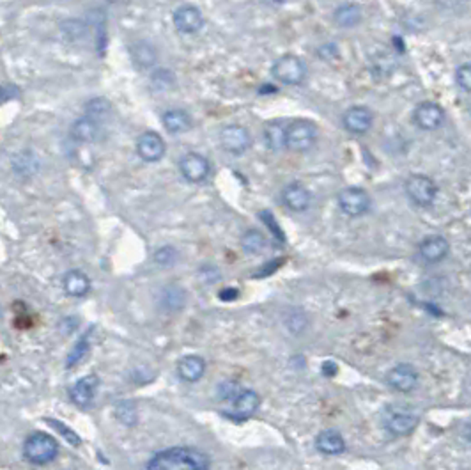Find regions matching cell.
<instances>
[{
	"label": "cell",
	"instance_id": "cell-1",
	"mask_svg": "<svg viewBox=\"0 0 471 470\" xmlns=\"http://www.w3.org/2000/svg\"><path fill=\"white\" fill-rule=\"evenodd\" d=\"M146 470H210V460L192 447H172L154 454Z\"/></svg>",
	"mask_w": 471,
	"mask_h": 470
},
{
	"label": "cell",
	"instance_id": "cell-2",
	"mask_svg": "<svg viewBox=\"0 0 471 470\" xmlns=\"http://www.w3.org/2000/svg\"><path fill=\"white\" fill-rule=\"evenodd\" d=\"M420 422L418 412L404 403L388 405L383 412V426L395 437L411 435Z\"/></svg>",
	"mask_w": 471,
	"mask_h": 470
},
{
	"label": "cell",
	"instance_id": "cell-3",
	"mask_svg": "<svg viewBox=\"0 0 471 470\" xmlns=\"http://www.w3.org/2000/svg\"><path fill=\"white\" fill-rule=\"evenodd\" d=\"M59 454V444L48 433H32L23 446V456L34 465H46Z\"/></svg>",
	"mask_w": 471,
	"mask_h": 470
},
{
	"label": "cell",
	"instance_id": "cell-4",
	"mask_svg": "<svg viewBox=\"0 0 471 470\" xmlns=\"http://www.w3.org/2000/svg\"><path fill=\"white\" fill-rule=\"evenodd\" d=\"M271 73L273 77H275V80H278L280 84L300 85L303 84L305 78H307L308 68L301 57L287 53V55L278 57V59L273 63Z\"/></svg>",
	"mask_w": 471,
	"mask_h": 470
},
{
	"label": "cell",
	"instance_id": "cell-5",
	"mask_svg": "<svg viewBox=\"0 0 471 470\" xmlns=\"http://www.w3.org/2000/svg\"><path fill=\"white\" fill-rule=\"evenodd\" d=\"M318 141V127L312 121L298 119L287 127V149L305 153Z\"/></svg>",
	"mask_w": 471,
	"mask_h": 470
},
{
	"label": "cell",
	"instance_id": "cell-6",
	"mask_svg": "<svg viewBox=\"0 0 471 470\" xmlns=\"http://www.w3.org/2000/svg\"><path fill=\"white\" fill-rule=\"evenodd\" d=\"M406 196L409 197L411 203H415L416 206L427 208L436 201L438 196V186L429 176L423 174H413L406 179Z\"/></svg>",
	"mask_w": 471,
	"mask_h": 470
},
{
	"label": "cell",
	"instance_id": "cell-7",
	"mask_svg": "<svg viewBox=\"0 0 471 470\" xmlns=\"http://www.w3.org/2000/svg\"><path fill=\"white\" fill-rule=\"evenodd\" d=\"M220 146L224 151L234 156H241L247 153L251 146L250 132L239 124H229L220 130Z\"/></svg>",
	"mask_w": 471,
	"mask_h": 470
},
{
	"label": "cell",
	"instance_id": "cell-8",
	"mask_svg": "<svg viewBox=\"0 0 471 470\" xmlns=\"http://www.w3.org/2000/svg\"><path fill=\"white\" fill-rule=\"evenodd\" d=\"M339 206L347 217H362L370 210V196L363 188L350 186L339 193Z\"/></svg>",
	"mask_w": 471,
	"mask_h": 470
},
{
	"label": "cell",
	"instance_id": "cell-9",
	"mask_svg": "<svg viewBox=\"0 0 471 470\" xmlns=\"http://www.w3.org/2000/svg\"><path fill=\"white\" fill-rule=\"evenodd\" d=\"M179 171L188 183L206 181L211 172V164L204 155L199 153H186L179 161Z\"/></svg>",
	"mask_w": 471,
	"mask_h": 470
},
{
	"label": "cell",
	"instance_id": "cell-10",
	"mask_svg": "<svg viewBox=\"0 0 471 470\" xmlns=\"http://www.w3.org/2000/svg\"><path fill=\"white\" fill-rule=\"evenodd\" d=\"M165 151H167V146H165L161 135L156 134V132H144L136 139V155L147 164L160 161L165 156Z\"/></svg>",
	"mask_w": 471,
	"mask_h": 470
},
{
	"label": "cell",
	"instance_id": "cell-11",
	"mask_svg": "<svg viewBox=\"0 0 471 470\" xmlns=\"http://www.w3.org/2000/svg\"><path fill=\"white\" fill-rule=\"evenodd\" d=\"M174 27L181 34H195L204 27V14L202 11L192 4L179 6L174 11Z\"/></svg>",
	"mask_w": 471,
	"mask_h": 470
},
{
	"label": "cell",
	"instance_id": "cell-12",
	"mask_svg": "<svg viewBox=\"0 0 471 470\" xmlns=\"http://www.w3.org/2000/svg\"><path fill=\"white\" fill-rule=\"evenodd\" d=\"M413 121L420 130H438L445 121V110L434 102H422L413 112Z\"/></svg>",
	"mask_w": 471,
	"mask_h": 470
},
{
	"label": "cell",
	"instance_id": "cell-13",
	"mask_svg": "<svg viewBox=\"0 0 471 470\" xmlns=\"http://www.w3.org/2000/svg\"><path fill=\"white\" fill-rule=\"evenodd\" d=\"M227 403L229 408L225 414H227L229 417L247 419L250 417V415H254V412L257 410L259 405H261V400H259L257 392H254V390L241 389L231 401H227Z\"/></svg>",
	"mask_w": 471,
	"mask_h": 470
},
{
	"label": "cell",
	"instance_id": "cell-14",
	"mask_svg": "<svg viewBox=\"0 0 471 470\" xmlns=\"http://www.w3.org/2000/svg\"><path fill=\"white\" fill-rule=\"evenodd\" d=\"M386 383L397 392H411L418 383V373L411 364H399L388 371Z\"/></svg>",
	"mask_w": 471,
	"mask_h": 470
},
{
	"label": "cell",
	"instance_id": "cell-15",
	"mask_svg": "<svg viewBox=\"0 0 471 470\" xmlns=\"http://www.w3.org/2000/svg\"><path fill=\"white\" fill-rule=\"evenodd\" d=\"M448 252H450V243H448L447 238L440 235L427 236L418 245V256L429 265L443 261L448 256Z\"/></svg>",
	"mask_w": 471,
	"mask_h": 470
},
{
	"label": "cell",
	"instance_id": "cell-16",
	"mask_svg": "<svg viewBox=\"0 0 471 470\" xmlns=\"http://www.w3.org/2000/svg\"><path fill=\"white\" fill-rule=\"evenodd\" d=\"M342 123H344V128H346L347 132H351V134H356V135H362V134H367V132L372 128L374 116H372V112L367 109V107L356 105V107H351V109L346 110V114H344V117H342Z\"/></svg>",
	"mask_w": 471,
	"mask_h": 470
},
{
	"label": "cell",
	"instance_id": "cell-17",
	"mask_svg": "<svg viewBox=\"0 0 471 470\" xmlns=\"http://www.w3.org/2000/svg\"><path fill=\"white\" fill-rule=\"evenodd\" d=\"M98 376L89 375L85 378L78 380L77 383H73V387L70 389V397L77 407L87 408L89 405L94 400V394L98 390Z\"/></svg>",
	"mask_w": 471,
	"mask_h": 470
},
{
	"label": "cell",
	"instance_id": "cell-18",
	"mask_svg": "<svg viewBox=\"0 0 471 470\" xmlns=\"http://www.w3.org/2000/svg\"><path fill=\"white\" fill-rule=\"evenodd\" d=\"M282 201L291 211H305L310 206L312 196L308 188L301 183H289L282 190Z\"/></svg>",
	"mask_w": 471,
	"mask_h": 470
},
{
	"label": "cell",
	"instance_id": "cell-19",
	"mask_svg": "<svg viewBox=\"0 0 471 470\" xmlns=\"http://www.w3.org/2000/svg\"><path fill=\"white\" fill-rule=\"evenodd\" d=\"M70 134L77 142H87V144H91V142H98L99 139H102L103 127L98 121L84 116L71 124Z\"/></svg>",
	"mask_w": 471,
	"mask_h": 470
},
{
	"label": "cell",
	"instance_id": "cell-20",
	"mask_svg": "<svg viewBox=\"0 0 471 470\" xmlns=\"http://www.w3.org/2000/svg\"><path fill=\"white\" fill-rule=\"evenodd\" d=\"M315 447L319 453L335 456V454H342L346 451V440L337 429H325L315 439Z\"/></svg>",
	"mask_w": 471,
	"mask_h": 470
},
{
	"label": "cell",
	"instance_id": "cell-21",
	"mask_svg": "<svg viewBox=\"0 0 471 470\" xmlns=\"http://www.w3.org/2000/svg\"><path fill=\"white\" fill-rule=\"evenodd\" d=\"M204 371H206V362L202 357H197V355H186L179 360L178 364V373L185 382H199L202 378Z\"/></svg>",
	"mask_w": 471,
	"mask_h": 470
},
{
	"label": "cell",
	"instance_id": "cell-22",
	"mask_svg": "<svg viewBox=\"0 0 471 470\" xmlns=\"http://www.w3.org/2000/svg\"><path fill=\"white\" fill-rule=\"evenodd\" d=\"M161 123L168 134H185L192 128V117L183 109H168L161 116Z\"/></svg>",
	"mask_w": 471,
	"mask_h": 470
},
{
	"label": "cell",
	"instance_id": "cell-23",
	"mask_svg": "<svg viewBox=\"0 0 471 470\" xmlns=\"http://www.w3.org/2000/svg\"><path fill=\"white\" fill-rule=\"evenodd\" d=\"M64 292L67 293L70 297H75V299H80V297H85L91 289V281H89L87 275L80 270H71L64 275Z\"/></svg>",
	"mask_w": 471,
	"mask_h": 470
},
{
	"label": "cell",
	"instance_id": "cell-24",
	"mask_svg": "<svg viewBox=\"0 0 471 470\" xmlns=\"http://www.w3.org/2000/svg\"><path fill=\"white\" fill-rule=\"evenodd\" d=\"M264 141L271 151H282L287 148V127L280 121L266 124L264 128Z\"/></svg>",
	"mask_w": 471,
	"mask_h": 470
},
{
	"label": "cell",
	"instance_id": "cell-25",
	"mask_svg": "<svg viewBox=\"0 0 471 470\" xmlns=\"http://www.w3.org/2000/svg\"><path fill=\"white\" fill-rule=\"evenodd\" d=\"M112 103L107 98H92L85 103V116L102 124L112 117Z\"/></svg>",
	"mask_w": 471,
	"mask_h": 470
},
{
	"label": "cell",
	"instance_id": "cell-26",
	"mask_svg": "<svg viewBox=\"0 0 471 470\" xmlns=\"http://www.w3.org/2000/svg\"><path fill=\"white\" fill-rule=\"evenodd\" d=\"M335 21L344 28L356 27L362 21V7L356 4H344L335 9Z\"/></svg>",
	"mask_w": 471,
	"mask_h": 470
},
{
	"label": "cell",
	"instance_id": "cell-27",
	"mask_svg": "<svg viewBox=\"0 0 471 470\" xmlns=\"http://www.w3.org/2000/svg\"><path fill=\"white\" fill-rule=\"evenodd\" d=\"M241 247L247 254H261L266 247V238L262 233L255 231V229H250L243 235L241 238Z\"/></svg>",
	"mask_w": 471,
	"mask_h": 470
},
{
	"label": "cell",
	"instance_id": "cell-28",
	"mask_svg": "<svg viewBox=\"0 0 471 470\" xmlns=\"http://www.w3.org/2000/svg\"><path fill=\"white\" fill-rule=\"evenodd\" d=\"M131 53H133V59H135V63L142 68H149L151 64L156 60V53H154V50L151 48L149 45H146V43H142V45H136L135 48L131 50Z\"/></svg>",
	"mask_w": 471,
	"mask_h": 470
},
{
	"label": "cell",
	"instance_id": "cell-29",
	"mask_svg": "<svg viewBox=\"0 0 471 470\" xmlns=\"http://www.w3.org/2000/svg\"><path fill=\"white\" fill-rule=\"evenodd\" d=\"M151 80H153V87L158 89V91H167V89L174 87V84H175L174 75H172V71H168V70L154 71L153 77H151Z\"/></svg>",
	"mask_w": 471,
	"mask_h": 470
},
{
	"label": "cell",
	"instance_id": "cell-30",
	"mask_svg": "<svg viewBox=\"0 0 471 470\" xmlns=\"http://www.w3.org/2000/svg\"><path fill=\"white\" fill-rule=\"evenodd\" d=\"M87 350H89V333L85 337H82V339L75 344L73 351L67 355V362H66L67 368H75V365H77L78 362L85 357Z\"/></svg>",
	"mask_w": 471,
	"mask_h": 470
},
{
	"label": "cell",
	"instance_id": "cell-31",
	"mask_svg": "<svg viewBox=\"0 0 471 470\" xmlns=\"http://www.w3.org/2000/svg\"><path fill=\"white\" fill-rule=\"evenodd\" d=\"M21 158V164L20 161H14V171L16 172H23V174H31V172H36L38 171V158H36L32 153H21V155H18Z\"/></svg>",
	"mask_w": 471,
	"mask_h": 470
},
{
	"label": "cell",
	"instance_id": "cell-32",
	"mask_svg": "<svg viewBox=\"0 0 471 470\" xmlns=\"http://www.w3.org/2000/svg\"><path fill=\"white\" fill-rule=\"evenodd\" d=\"M455 84L462 91L471 92V64H462V66L455 70Z\"/></svg>",
	"mask_w": 471,
	"mask_h": 470
},
{
	"label": "cell",
	"instance_id": "cell-33",
	"mask_svg": "<svg viewBox=\"0 0 471 470\" xmlns=\"http://www.w3.org/2000/svg\"><path fill=\"white\" fill-rule=\"evenodd\" d=\"M175 257H178V252H175L172 247H163V249L158 250L156 256H154V260L161 265H170V263H174Z\"/></svg>",
	"mask_w": 471,
	"mask_h": 470
},
{
	"label": "cell",
	"instance_id": "cell-34",
	"mask_svg": "<svg viewBox=\"0 0 471 470\" xmlns=\"http://www.w3.org/2000/svg\"><path fill=\"white\" fill-rule=\"evenodd\" d=\"M48 422L53 426V428H57V432H59L60 435H64V439L70 440L73 446H78V444H80V439H78V435H75V433L71 432L70 428H66L64 424H60L59 421H48Z\"/></svg>",
	"mask_w": 471,
	"mask_h": 470
},
{
	"label": "cell",
	"instance_id": "cell-35",
	"mask_svg": "<svg viewBox=\"0 0 471 470\" xmlns=\"http://www.w3.org/2000/svg\"><path fill=\"white\" fill-rule=\"evenodd\" d=\"M21 96V91L18 85L14 84H4L2 87V100L4 102H11V100H18Z\"/></svg>",
	"mask_w": 471,
	"mask_h": 470
},
{
	"label": "cell",
	"instance_id": "cell-36",
	"mask_svg": "<svg viewBox=\"0 0 471 470\" xmlns=\"http://www.w3.org/2000/svg\"><path fill=\"white\" fill-rule=\"evenodd\" d=\"M237 297V292L234 288H227L224 289V292H220V299L225 300V302H231V300H234Z\"/></svg>",
	"mask_w": 471,
	"mask_h": 470
},
{
	"label": "cell",
	"instance_id": "cell-37",
	"mask_svg": "<svg viewBox=\"0 0 471 470\" xmlns=\"http://www.w3.org/2000/svg\"><path fill=\"white\" fill-rule=\"evenodd\" d=\"M323 373H325V375H328V376L335 375L337 365L333 364V362H325V364H323Z\"/></svg>",
	"mask_w": 471,
	"mask_h": 470
},
{
	"label": "cell",
	"instance_id": "cell-38",
	"mask_svg": "<svg viewBox=\"0 0 471 470\" xmlns=\"http://www.w3.org/2000/svg\"><path fill=\"white\" fill-rule=\"evenodd\" d=\"M264 2H268V4H282V2H286V0H264Z\"/></svg>",
	"mask_w": 471,
	"mask_h": 470
}]
</instances>
